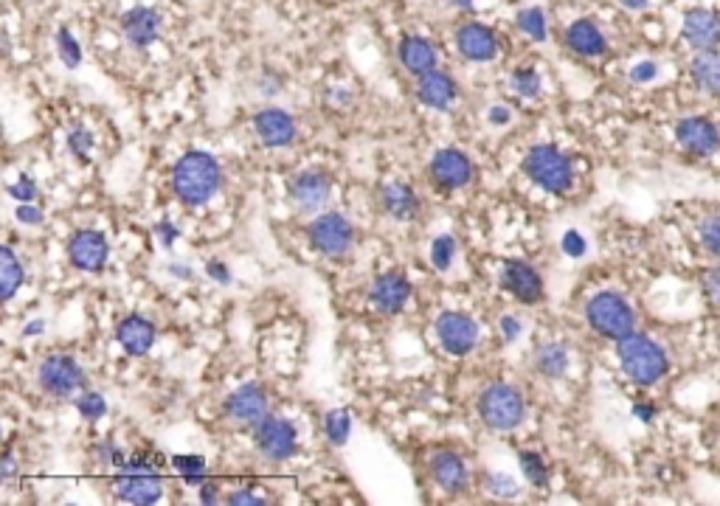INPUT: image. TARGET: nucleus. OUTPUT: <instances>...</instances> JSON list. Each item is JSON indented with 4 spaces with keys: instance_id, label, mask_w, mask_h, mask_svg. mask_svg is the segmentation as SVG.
<instances>
[{
    "instance_id": "nucleus-52",
    "label": "nucleus",
    "mask_w": 720,
    "mask_h": 506,
    "mask_svg": "<svg viewBox=\"0 0 720 506\" xmlns=\"http://www.w3.org/2000/svg\"><path fill=\"white\" fill-rule=\"evenodd\" d=\"M228 504H254V506H262V504H265V501H262L259 495H254V492L240 490V492H231V495H228Z\"/></svg>"
},
{
    "instance_id": "nucleus-25",
    "label": "nucleus",
    "mask_w": 720,
    "mask_h": 506,
    "mask_svg": "<svg viewBox=\"0 0 720 506\" xmlns=\"http://www.w3.org/2000/svg\"><path fill=\"white\" fill-rule=\"evenodd\" d=\"M456 96H459L456 82L445 71H436L434 68L428 74L417 76V99H420V105L434 107V110H448L456 102Z\"/></svg>"
},
{
    "instance_id": "nucleus-21",
    "label": "nucleus",
    "mask_w": 720,
    "mask_h": 506,
    "mask_svg": "<svg viewBox=\"0 0 720 506\" xmlns=\"http://www.w3.org/2000/svg\"><path fill=\"white\" fill-rule=\"evenodd\" d=\"M456 48L470 62H490L498 54V37L481 23H465L456 29Z\"/></svg>"
},
{
    "instance_id": "nucleus-14",
    "label": "nucleus",
    "mask_w": 720,
    "mask_h": 506,
    "mask_svg": "<svg viewBox=\"0 0 720 506\" xmlns=\"http://www.w3.org/2000/svg\"><path fill=\"white\" fill-rule=\"evenodd\" d=\"M681 40L692 51H712L720 48V12L709 6H695L681 20Z\"/></svg>"
},
{
    "instance_id": "nucleus-48",
    "label": "nucleus",
    "mask_w": 720,
    "mask_h": 506,
    "mask_svg": "<svg viewBox=\"0 0 720 506\" xmlns=\"http://www.w3.org/2000/svg\"><path fill=\"white\" fill-rule=\"evenodd\" d=\"M17 220L23 225H40L43 223V211L37 209V206H31V203H20L17 206Z\"/></svg>"
},
{
    "instance_id": "nucleus-8",
    "label": "nucleus",
    "mask_w": 720,
    "mask_h": 506,
    "mask_svg": "<svg viewBox=\"0 0 720 506\" xmlns=\"http://www.w3.org/2000/svg\"><path fill=\"white\" fill-rule=\"evenodd\" d=\"M37 380H40V388L48 397L68 400V397H74L76 391L85 386V372H82V366L71 355L57 352V355H51V358H45L40 363Z\"/></svg>"
},
{
    "instance_id": "nucleus-49",
    "label": "nucleus",
    "mask_w": 720,
    "mask_h": 506,
    "mask_svg": "<svg viewBox=\"0 0 720 506\" xmlns=\"http://www.w3.org/2000/svg\"><path fill=\"white\" fill-rule=\"evenodd\" d=\"M521 329H524V324H521L515 315H504V318H501V335H504V341L507 343L518 341Z\"/></svg>"
},
{
    "instance_id": "nucleus-13",
    "label": "nucleus",
    "mask_w": 720,
    "mask_h": 506,
    "mask_svg": "<svg viewBox=\"0 0 720 506\" xmlns=\"http://www.w3.org/2000/svg\"><path fill=\"white\" fill-rule=\"evenodd\" d=\"M428 172L442 192H456V189H465L473 180V161L459 149H439L431 158Z\"/></svg>"
},
{
    "instance_id": "nucleus-4",
    "label": "nucleus",
    "mask_w": 720,
    "mask_h": 506,
    "mask_svg": "<svg viewBox=\"0 0 720 506\" xmlns=\"http://www.w3.org/2000/svg\"><path fill=\"white\" fill-rule=\"evenodd\" d=\"M526 178L549 194H566L574 186V164L563 149L535 144L524 158Z\"/></svg>"
},
{
    "instance_id": "nucleus-7",
    "label": "nucleus",
    "mask_w": 720,
    "mask_h": 506,
    "mask_svg": "<svg viewBox=\"0 0 720 506\" xmlns=\"http://www.w3.org/2000/svg\"><path fill=\"white\" fill-rule=\"evenodd\" d=\"M307 239L313 245V251H318L327 259H341L346 253L352 251L355 245V228L346 220L344 214H321L315 217L310 228H307Z\"/></svg>"
},
{
    "instance_id": "nucleus-6",
    "label": "nucleus",
    "mask_w": 720,
    "mask_h": 506,
    "mask_svg": "<svg viewBox=\"0 0 720 506\" xmlns=\"http://www.w3.org/2000/svg\"><path fill=\"white\" fill-rule=\"evenodd\" d=\"M479 417L490 431H515L526 417L524 394L510 383H493L479 394Z\"/></svg>"
},
{
    "instance_id": "nucleus-47",
    "label": "nucleus",
    "mask_w": 720,
    "mask_h": 506,
    "mask_svg": "<svg viewBox=\"0 0 720 506\" xmlns=\"http://www.w3.org/2000/svg\"><path fill=\"white\" fill-rule=\"evenodd\" d=\"M701 284H704L706 296L712 298L715 304H720V268L706 270L704 279H701Z\"/></svg>"
},
{
    "instance_id": "nucleus-16",
    "label": "nucleus",
    "mask_w": 720,
    "mask_h": 506,
    "mask_svg": "<svg viewBox=\"0 0 720 506\" xmlns=\"http://www.w3.org/2000/svg\"><path fill=\"white\" fill-rule=\"evenodd\" d=\"M408 298H411V282L397 270H389V273L377 276L372 287H369V301H372V307H375L377 313H403Z\"/></svg>"
},
{
    "instance_id": "nucleus-27",
    "label": "nucleus",
    "mask_w": 720,
    "mask_h": 506,
    "mask_svg": "<svg viewBox=\"0 0 720 506\" xmlns=\"http://www.w3.org/2000/svg\"><path fill=\"white\" fill-rule=\"evenodd\" d=\"M690 79L706 96H720V48L695 51L690 60Z\"/></svg>"
},
{
    "instance_id": "nucleus-58",
    "label": "nucleus",
    "mask_w": 720,
    "mask_h": 506,
    "mask_svg": "<svg viewBox=\"0 0 720 506\" xmlns=\"http://www.w3.org/2000/svg\"><path fill=\"white\" fill-rule=\"evenodd\" d=\"M169 270H172L175 276H180V279H192V270H189V268H178V265H172Z\"/></svg>"
},
{
    "instance_id": "nucleus-35",
    "label": "nucleus",
    "mask_w": 720,
    "mask_h": 506,
    "mask_svg": "<svg viewBox=\"0 0 720 506\" xmlns=\"http://www.w3.org/2000/svg\"><path fill=\"white\" fill-rule=\"evenodd\" d=\"M698 242L712 259L720 262V214H712V217H704L698 223Z\"/></svg>"
},
{
    "instance_id": "nucleus-32",
    "label": "nucleus",
    "mask_w": 720,
    "mask_h": 506,
    "mask_svg": "<svg viewBox=\"0 0 720 506\" xmlns=\"http://www.w3.org/2000/svg\"><path fill=\"white\" fill-rule=\"evenodd\" d=\"M515 23H518V29L524 31L529 40H535V43H543V40L549 37L546 15H543V9H540V6H529V9H521V12H518V17H515Z\"/></svg>"
},
{
    "instance_id": "nucleus-56",
    "label": "nucleus",
    "mask_w": 720,
    "mask_h": 506,
    "mask_svg": "<svg viewBox=\"0 0 720 506\" xmlns=\"http://www.w3.org/2000/svg\"><path fill=\"white\" fill-rule=\"evenodd\" d=\"M633 414L642 419V422H653V417H656V408H653V405H636V408H633Z\"/></svg>"
},
{
    "instance_id": "nucleus-24",
    "label": "nucleus",
    "mask_w": 720,
    "mask_h": 506,
    "mask_svg": "<svg viewBox=\"0 0 720 506\" xmlns=\"http://www.w3.org/2000/svg\"><path fill=\"white\" fill-rule=\"evenodd\" d=\"M566 45H569L571 54L583 57V60H597L608 51V40L602 29L594 23V20H574L569 29H566Z\"/></svg>"
},
{
    "instance_id": "nucleus-54",
    "label": "nucleus",
    "mask_w": 720,
    "mask_h": 506,
    "mask_svg": "<svg viewBox=\"0 0 720 506\" xmlns=\"http://www.w3.org/2000/svg\"><path fill=\"white\" fill-rule=\"evenodd\" d=\"M220 501V492L214 484H203L200 487V504H217Z\"/></svg>"
},
{
    "instance_id": "nucleus-44",
    "label": "nucleus",
    "mask_w": 720,
    "mask_h": 506,
    "mask_svg": "<svg viewBox=\"0 0 720 506\" xmlns=\"http://www.w3.org/2000/svg\"><path fill=\"white\" fill-rule=\"evenodd\" d=\"M560 248H563V253L571 256V259H580V256H585V251H588V242H585L580 231H566L563 239H560Z\"/></svg>"
},
{
    "instance_id": "nucleus-3",
    "label": "nucleus",
    "mask_w": 720,
    "mask_h": 506,
    "mask_svg": "<svg viewBox=\"0 0 720 506\" xmlns=\"http://www.w3.org/2000/svg\"><path fill=\"white\" fill-rule=\"evenodd\" d=\"M616 358H619V366H622V372L630 383L645 388L656 386L670 369L667 352L642 332H630L622 341H616Z\"/></svg>"
},
{
    "instance_id": "nucleus-57",
    "label": "nucleus",
    "mask_w": 720,
    "mask_h": 506,
    "mask_svg": "<svg viewBox=\"0 0 720 506\" xmlns=\"http://www.w3.org/2000/svg\"><path fill=\"white\" fill-rule=\"evenodd\" d=\"M43 329H45V321L43 318H37V321H29V324L23 327V335H26V338H34V335H40Z\"/></svg>"
},
{
    "instance_id": "nucleus-36",
    "label": "nucleus",
    "mask_w": 720,
    "mask_h": 506,
    "mask_svg": "<svg viewBox=\"0 0 720 506\" xmlns=\"http://www.w3.org/2000/svg\"><path fill=\"white\" fill-rule=\"evenodd\" d=\"M510 88L524 99H538L543 85H540V74L535 68H518V71H512Z\"/></svg>"
},
{
    "instance_id": "nucleus-53",
    "label": "nucleus",
    "mask_w": 720,
    "mask_h": 506,
    "mask_svg": "<svg viewBox=\"0 0 720 506\" xmlns=\"http://www.w3.org/2000/svg\"><path fill=\"white\" fill-rule=\"evenodd\" d=\"M15 470H17L15 456H12V453L6 450V456H3V464H0V478H3V481H9V478L15 476Z\"/></svg>"
},
{
    "instance_id": "nucleus-43",
    "label": "nucleus",
    "mask_w": 720,
    "mask_h": 506,
    "mask_svg": "<svg viewBox=\"0 0 720 506\" xmlns=\"http://www.w3.org/2000/svg\"><path fill=\"white\" fill-rule=\"evenodd\" d=\"M9 197H15L17 203H31V200L37 197V183H34V178L23 172V175L17 178V183L9 186Z\"/></svg>"
},
{
    "instance_id": "nucleus-20",
    "label": "nucleus",
    "mask_w": 720,
    "mask_h": 506,
    "mask_svg": "<svg viewBox=\"0 0 720 506\" xmlns=\"http://www.w3.org/2000/svg\"><path fill=\"white\" fill-rule=\"evenodd\" d=\"M254 130L265 147H287L296 141V121L279 107H265L254 116Z\"/></svg>"
},
{
    "instance_id": "nucleus-55",
    "label": "nucleus",
    "mask_w": 720,
    "mask_h": 506,
    "mask_svg": "<svg viewBox=\"0 0 720 506\" xmlns=\"http://www.w3.org/2000/svg\"><path fill=\"white\" fill-rule=\"evenodd\" d=\"M619 6L628 9V12H645L647 6H650V0H619Z\"/></svg>"
},
{
    "instance_id": "nucleus-23",
    "label": "nucleus",
    "mask_w": 720,
    "mask_h": 506,
    "mask_svg": "<svg viewBox=\"0 0 720 506\" xmlns=\"http://www.w3.org/2000/svg\"><path fill=\"white\" fill-rule=\"evenodd\" d=\"M121 31L133 48H150L161 34V15L152 6H135L121 17Z\"/></svg>"
},
{
    "instance_id": "nucleus-31",
    "label": "nucleus",
    "mask_w": 720,
    "mask_h": 506,
    "mask_svg": "<svg viewBox=\"0 0 720 506\" xmlns=\"http://www.w3.org/2000/svg\"><path fill=\"white\" fill-rule=\"evenodd\" d=\"M518 464H521V473L526 476V481L538 490H546L549 487V467L543 462V456L535 453V450H521L518 453Z\"/></svg>"
},
{
    "instance_id": "nucleus-9",
    "label": "nucleus",
    "mask_w": 720,
    "mask_h": 506,
    "mask_svg": "<svg viewBox=\"0 0 720 506\" xmlns=\"http://www.w3.org/2000/svg\"><path fill=\"white\" fill-rule=\"evenodd\" d=\"M434 332L439 346L453 358H465L479 343V324L470 315L456 313V310H445V313L439 315Z\"/></svg>"
},
{
    "instance_id": "nucleus-17",
    "label": "nucleus",
    "mask_w": 720,
    "mask_h": 506,
    "mask_svg": "<svg viewBox=\"0 0 720 506\" xmlns=\"http://www.w3.org/2000/svg\"><path fill=\"white\" fill-rule=\"evenodd\" d=\"M501 287L510 293L512 298L524 301V304H535L543 298V279L532 265H526L521 259L504 262L501 268Z\"/></svg>"
},
{
    "instance_id": "nucleus-42",
    "label": "nucleus",
    "mask_w": 720,
    "mask_h": 506,
    "mask_svg": "<svg viewBox=\"0 0 720 506\" xmlns=\"http://www.w3.org/2000/svg\"><path fill=\"white\" fill-rule=\"evenodd\" d=\"M628 79L633 82V85H650L653 79H659V65H656L653 60L636 62V65L630 68Z\"/></svg>"
},
{
    "instance_id": "nucleus-2",
    "label": "nucleus",
    "mask_w": 720,
    "mask_h": 506,
    "mask_svg": "<svg viewBox=\"0 0 720 506\" xmlns=\"http://www.w3.org/2000/svg\"><path fill=\"white\" fill-rule=\"evenodd\" d=\"M220 164L203 149H189L172 169V192L186 206H203L220 189Z\"/></svg>"
},
{
    "instance_id": "nucleus-11",
    "label": "nucleus",
    "mask_w": 720,
    "mask_h": 506,
    "mask_svg": "<svg viewBox=\"0 0 720 506\" xmlns=\"http://www.w3.org/2000/svg\"><path fill=\"white\" fill-rule=\"evenodd\" d=\"M223 411L225 417L231 419L234 425H240V428H256L262 419L270 417L268 394L256 386V383H245V386L234 388V391L225 397Z\"/></svg>"
},
{
    "instance_id": "nucleus-12",
    "label": "nucleus",
    "mask_w": 720,
    "mask_h": 506,
    "mask_svg": "<svg viewBox=\"0 0 720 506\" xmlns=\"http://www.w3.org/2000/svg\"><path fill=\"white\" fill-rule=\"evenodd\" d=\"M675 141L695 158H712L720 149V130L704 116H690L675 124Z\"/></svg>"
},
{
    "instance_id": "nucleus-39",
    "label": "nucleus",
    "mask_w": 720,
    "mask_h": 506,
    "mask_svg": "<svg viewBox=\"0 0 720 506\" xmlns=\"http://www.w3.org/2000/svg\"><path fill=\"white\" fill-rule=\"evenodd\" d=\"M57 54L65 68H79V62H82V48L68 29L57 31Z\"/></svg>"
},
{
    "instance_id": "nucleus-41",
    "label": "nucleus",
    "mask_w": 720,
    "mask_h": 506,
    "mask_svg": "<svg viewBox=\"0 0 720 506\" xmlns=\"http://www.w3.org/2000/svg\"><path fill=\"white\" fill-rule=\"evenodd\" d=\"M68 149L74 152L76 158H88L90 149H93V133L85 130V127H74L71 133H68Z\"/></svg>"
},
{
    "instance_id": "nucleus-18",
    "label": "nucleus",
    "mask_w": 720,
    "mask_h": 506,
    "mask_svg": "<svg viewBox=\"0 0 720 506\" xmlns=\"http://www.w3.org/2000/svg\"><path fill=\"white\" fill-rule=\"evenodd\" d=\"M330 189V178H327L324 172L307 169V172H299L296 178L290 180V200H293L304 214H315V211L327 203Z\"/></svg>"
},
{
    "instance_id": "nucleus-33",
    "label": "nucleus",
    "mask_w": 720,
    "mask_h": 506,
    "mask_svg": "<svg viewBox=\"0 0 720 506\" xmlns=\"http://www.w3.org/2000/svg\"><path fill=\"white\" fill-rule=\"evenodd\" d=\"M172 470L189 487H203L206 484V459L203 456H172Z\"/></svg>"
},
{
    "instance_id": "nucleus-26",
    "label": "nucleus",
    "mask_w": 720,
    "mask_h": 506,
    "mask_svg": "<svg viewBox=\"0 0 720 506\" xmlns=\"http://www.w3.org/2000/svg\"><path fill=\"white\" fill-rule=\"evenodd\" d=\"M397 57H400V65H403L408 74L422 76L428 71L436 68V48L428 37H420V34H408L400 40L397 45Z\"/></svg>"
},
{
    "instance_id": "nucleus-28",
    "label": "nucleus",
    "mask_w": 720,
    "mask_h": 506,
    "mask_svg": "<svg viewBox=\"0 0 720 506\" xmlns=\"http://www.w3.org/2000/svg\"><path fill=\"white\" fill-rule=\"evenodd\" d=\"M380 203H383V211L400 223H408L420 214V200L408 183H386L380 189Z\"/></svg>"
},
{
    "instance_id": "nucleus-50",
    "label": "nucleus",
    "mask_w": 720,
    "mask_h": 506,
    "mask_svg": "<svg viewBox=\"0 0 720 506\" xmlns=\"http://www.w3.org/2000/svg\"><path fill=\"white\" fill-rule=\"evenodd\" d=\"M206 273H209L217 284H231V270L225 268L220 259H211L209 265H206Z\"/></svg>"
},
{
    "instance_id": "nucleus-40",
    "label": "nucleus",
    "mask_w": 720,
    "mask_h": 506,
    "mask_svg": "<svg viewBox=\"0 0 720 506\" xmlns=\"http://www.w3.org/2000/svg\"><path fill=\"white\" fill-rule=\"evenodd\" d=\"M484 490L495 495V498H515L521 487H518V481L507 473H487L484 478Z\"/></svg>"
},
{
    "instance_id": "nucleus-45",
    "label": "nucleus",
    "mask_w": 720,
    "mask_h": 506,
    "mask_svg": "<svg viewBox=\"0 0 720 506\" xmlns=\"http://www.w3.org/2000/svg\"><path fill=\"white\" fill-rule=\"evenodd\" d=\"M96 453H99V462L105 464V467H116L119 470L121 464L127 462V456L121 453V447L116 442H102V445L96 447Z\"/></svg>"
},
{
    "instance_id": "nucleus-46",
    "label": "nucleus",
    "mask_w": 720,
    "mask_h": 506,
    "mask_svg": "<svg viewBox=\"0 0 720 506\" xmlns=\"http://www.w3.org/2000/svg\"><path fill=\"white\" fill-rule=\"evenodd\" d=\"M155 237H158V242H161L164 248H172L175 239L180 237V231L172 225V220H161V223L155 225Z\"/></svg>"
},
{
    "instance_id": "nucleus-59",
    "label": "nucleus",
    "mask_w": 720,
    "mask_h": 506,
    "mask_svg": "<svg viewBox=\"0 0 720 506\" xmlns=\"http://www.w3.org/2000/svg\"><path fill=\"white\" fill-rule=\"evenodd\" d=\"M453 6H459V9H470V6H473V0H453Z\"/></svg>"
},
{
    "instance_id": "nucleus-1",
    "label": "nucleus",
    "mask_w": 720,
    "mask_h": 506,
    "mask_svg": "<svg viewBox=\"0 0 720 506\" xmlns=\"http://www.w3.org/2000/svg\"><path fill=\"white\" fill-rule=\"evenodd\" d=\"M161 467L164 456L155 450H138L127 462L121 464L113 478V490L121 501L127 504H158L164 495V481H161Z\"/></svg>"
},
{
    "instance_id": "nucleus-29",
    "label": "nucleus",
    "mask_w": 720,
    "mask_h": 506,
    "mask_svg": "<svg viewBox=\"0 0 720 506\" xmlns=\"http://www.w3.org/2000/svg\"><path fill=\"white\" fill-rule=\"evenodd\" d=\"M535 369L549 380H560L563 374L569 372V349L557 341L540 343L538 352H535Z\"/></svg>"
},
{
    "instance_id": "nucleus-34",
    "label": "nucleus",
    "mask_w": 720,
    "mask_h": 506,
    "mask_svg": "<svg viewBox=\"0 0 720 506\" xmlns=\"http://www.w3.org/2000/svg\"><path fill=\"white\" fill-rule=\"evenodd\" d=\"M324 433H327V442L335 447H341L349 442V433H352V419L346 411H330L324 417Z\"/></svg>"
},
{
    "instance_id": "nucleus-19",
    "label": "nucleus",
    "mask_w": 720,
    "mask_h": 506,
    "mask_svg": "<svg viewBox=\"0 0 720 506\" xmlns=\"http://www.w3.org/2000/svg\"><path fill=\"white\" fill-rule=\"evenodd\" d=\"M428 470L436 487L448 492V495H459L467 490V464L456 450H436L428 459Z\"/></svg>"
},
{
    "instance_id": "nucleus-22",
    "label": "nucleus",
    "mask_w": 720,
    "mask_h": 506,
    "mask_svg": "<svg viewBox=\"0 0 720 506\" xmlns=\"http://www.w3.org/2000/svg\"><path fill=\"white\" fill-rule=\"evenodd\" d=\"M155 338H158L155 324L144 315H127L116 327V341L130 358H144L155 346Z\"/></svg>"
},
{
    "instance_id": "nucleus-38",
    "label": "nucleus",
    "mask_w": 720,
    "mask_h": 506,
    "mask_svg": "<svg viewBox=\"0 0 720 506\" xmlns=\"http://www.w3.org/2000/svg\"><path fill=\"white\" fill-rule=\"evenodd\" d=\"M76 411L85 422H99L107 414V402L99 391H88L76 400Z\"/></svg>"
},
{
    "instance_id": "nucleus-30",
    "label": "nucleus",
    "mask_w": 720,
    "mask_h": 506,
    "mask_svg": "<svg viewBox=\"0 0 720 506\" xmlns=\"http://www.w3.org/2000/svg\"><path fill=\"white\" fill-rule=\"evenodd\" d=\"M23 279H26V270L20 265L15 251H12V248H3V251H0V287H3L0 296H3V301H12V298H15Z\"/></svg>"
},
{
    "instance_id": "nucleus-15",
    "label": "nucleus",
    "mask_w": 720,
    "mask_h": 506,
    "mask_svg": "<svg viewBox=\"0 0 720 506\" xmlns=\"http://www.w3.org/2000/svg\"><path fill=\"white\" fill-rule=\"evenodd\" d=\"M107 256H110V245L102 231L85 228L68 239V259L76 270L99 273L107 265Z\"/></svg>"
},
{
    "instance_id": "nucleus-10",
    "label": "nucleus",
    "mask_w": 720,
    "mask_h": 506,
    "mask_svg": "<svg viewBox=\"0 0 720 506\" xmlns=\"http://www.w3.org/2000/svg\"><path fill=\"white\" fill-rule=\"evenodd\" d=\"M256 450L268 459V462H287L293 459L296 447H299V433L293 428V422L279 417H265L256 425Z\"/></svg>"
},
{
    "instance_id": "nucleus-51",
    "label": "nucleus",
    "mask_w": 720,
    "mask_h": 506,
    "mask_svg": "<svg viewBox=\"0 0 720 506\" xmlns=\"http://www.w3.org/2000/svg\"><path fill=\"white\" fill-rule=\"evenodd\" d=\"M487 121H490V124H495V127H504V124H510V121H512L510 107L493 105V107H490V113H487Z\"/></svg>"
},
{
    "instance_id": "nucleus-60",
    "label": "nucleus",
    "mask_w": 720,
    "mask_h": 506,
    "mask_svg": "<svg viewBox=\"0 0 720 506\" xmlns=\"http://www.w3.org/2000/svg\"><path fill=\"white\" fill-rule=\"evenodd\" d=\"M718 447H720V442H718Z\"/></svg>"
},
{
    "instance_id": "nucleus-37",
    "label": "nucleus",
    "mask_w": 720,
    "mask_h": 506,
    "mask_svg": "<svg viewBox=\"0 0 720 506\" xmlns=\"http://www.w3.org/2000/svg\"><path fill=\"white\" fill-rule=\"evenodd\" d=\"M453 259H456V239L450 237V234L436 237L434 245H431V262H434V268L439 270V273H445V270H450V265H453Z\"/></svg>"
},
{
    "instance_id": "nucleus-5",
    "label": "nucleus",
    "mask_w": 720,
    "mask_h": 506,
    "mask_svg": "<svg viewBox=\"0 0 720 506\" xmlns=\"http://www.w3.org/2000/svg\"><path fill=\"white\" fill-rule=\"evenodd\" d=\"M585 321L602 338L622 341L625 335L636 332V313L625 298L611 290H602L597 296L588 298L585 304Z\"/></svg>"
}]
</instances>
